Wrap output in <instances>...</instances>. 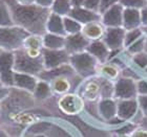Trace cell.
<instances>
[{
    "mask_svg": "<svg viewBox=\"0 0 147 137\" xmlns=\"http://www.w3.org/2000/svg\"><path fill=\"white\" fill-rule=\"evenodd\" d=\"M9 5L14 25L23 28L31 35L43 36L46 33V22L51 9L35 4L22 5L15 0H4Z\"/></svg>",
    "mask_w": 147,
    "mask_h": 137,
    "instance_id": "6da1fadb",
    "label": "cell"
},
{
    "mask_svg": "<svg viewBox=\"0 0 147 137\" xmlns=\"http://www.w3.org/2000/svg\"><path fill=\"white\" fill-rule=\"evenodd\" d=\"M31 36L30 33L17 25L0 27V50L15 52L23 48L25 40Z\"/></svg>",
    "mask_w": 147,
    "mask_h": 137,
    "instance_id": "7a4b0ae2",
    "label": "cell"
},
{
    "mask_svg": "<svg viewBox=\"0 0 147 137\" xmlns=\"http://www.w3.org/2000/svg\"><path fill=\"white\" fill-rule=\"evenodd\" d=\"M14 53H15V63H14L15 72L26 73L38 78L40 73L44 71L42 55L32 57L25 51L24 48L19 49Z\"/></svg>",
    "mask_w": 147,
    "mask_h": 137,
    "instance_id": "3957f363",
    "label": "cell"
},
{
    "mask_svg": "<svg viewBox=\"0 0 147 137\" xmlns=\"http://www.w3.org/2000/svg\"><path fill=\"white\" fill-rule=\"evenodd\" d=\"M69 65L74 71L83 79L95 76L98 72L99 62L87 51L71 55Z\"/></svg>",
    "mask_w": 147,
    "mask_h": 137,
    "instance_id": "277c9868",
    "label": "cell"
},
{
    "mask_svg": "<svg viewBox=\"0 0 147 137\" xmlns=\"http://www.w3.org/2000/svg\"><path fill=\"white\" fill-rule=\"evenodd\" d=\"M138 98L137 81L126 76H120L113 84V98L115 100H132Z\"/></svg>",
    "mask_w": 147,
    "mask_h": 137,
    "instance_id": "5b68a950",
    "label": "cell"
},
{
    "mask_svg": "<svg viewBox=\"0 0 147 137\" xmlns=\"http://www.w3.org/2000/svg\"><path fill=\"white\" fill-rule=\"evenodd\" d=\"M14 63L15 53L11 51H0V82L3 86L14 87Z\"/></svg>",
    "mask_w": 147,
    "mask_h": 137,
    "instance_id": "8992f818",
    "label": "cell"
},
{
    "mask_svg": "<svg viewBox=\"0 0 147 137\" xmlns=\"http://www.w3.org/2000/svg\"><path fill=\"white\" fill-rule=\"evenodd\" d=\"M71 55L65 49H46L42 48V59L44 70H51L69 64Z\"/></svg>",
    "mask_w": 147,
    "mask_h": 137,
    "instance_id": "52a82bcc",
    "label": "cell"
},
{
    "mask_svg": "<svg viewBox=\"0 0 147 137\" xmlns=\"http://www.w3.org/2000/svg\"><path fill=\"white\" fill-rule=\"evenodd\" d=\"M126 31L123 27H107L105 29L102 41L110 51H121L124 48V39Z\"/></svg>",
    "mask_w": 147,
    "mask_h": 137,
    "instance_id": "ba28073f",
    "label": "cell"
},
{
    "mask_svg": "<svg viewBox=\"0 0 147 137\" xmlns=\"http://www.w3.org/2000/svg\"><path fill=\"white\" fill-rule=\"evenodd\" d=\"M123 7L120 3L110 6L101 15V23L105 27H122Z\"/></svg>",
    "mask_w": 147,
    "mask_h": 137,
    "instance_id": "9c48e42d",
    "label": "cell"
},
{
    "mask_svg": "<svg viewBox=\"0 0 147 137\" xmlns=\"http://www.w3.org/2000/svg\"><path fill=\"white\" fill-rule=\"evenodd\" d=\"M89 43L90 41L83 36L82 33L76 35H67L65 37L64 49L69 55H75V53L86 51Z\"/></svg>",
    "mask_w": 147,
    "mask_h": 137,
    "instance_id": "30bf717a",
    "label": "cell"
},
{
    "mask_svg": "<svg viewBox=\"0 0 147 137\" xmlns=\"http://www.w3.org/2000/svg\"><path fill=\"white\" fill-rule=\"evenodd\" d=\"M139 110V104L137 98L132 100H123L118 103V109H117V117L120 118L122 122L131 120L135 117Z\"/></svg>",
    "mask_w": 147,
    "mask_h": 137,
    "instance_id": "8fae6325",
    "label": "cell"
},
{
    "mask_svg": "<svg viewBox=\"0 0 147 137\" xmlns=\"http://www.w3.org/2000/svg\"><path fill=\"white\" fill-rule=\"evenodd\" d=\"M86 51L90 53L99 62V64H105L109 61L110 50L102 40L92 41L89 43Z\"/></svg>",
    "mask_w": 147,
    "mask_h": 137,
    "instance_id": "7c38bea8",
    "label": "cell"
},
{
    "mask_svg": "<svg viewBox=\"0 0 147 137\" xmlns=\"http://www.w3.org/2000/svg\"><path fill=\"white\" fill-rule=\"evenodd\" d=\"M59 106L66 114H76L82 109V98L76 94H65L60 98Z\"/></svg>",
    "mask_w": 147,
    "mask_h": 137,
    "instance_id": "4fadbf2b",
    "label": "cell"
},
{
    "mask_svg": "<svg viewBox=\"0 0 147 137\" xmlns=\"http://www.w3.org/2000/svg\"><path fill=\"white\" fill-rule=\"evenodd\" d=\"M68 17L75 19L76 21H78L82 25L88 24L92 22L101 21V15L99 13L86 9L83 6L82 7H73Z\"/></svg>",
    "mask_w": 147,
    "mask_h": 137,
    "instance_id": "5bb4252c",
    "label": "cell"
},
{
    "mask_svg": "<svg viewBox=\"0 0 147 137\" xmlns=\"http://www.w3.org/2000/svg\"><path fill=\"white\" fill-rule=\"evenodd\" d=\"M118 103L115 98H102L98 104V112L106 122H111L117 117Z\"/></svg>",
    "mask_w": 147,
    "mask_h": 137,
    "instance_id": "9a60e30c",
    "label": "cell"
},
{
    "mask_svg": "<svg viewBox=\"0 0 147 137\" xmlns=\"http://www.w3.org/2000/svg\"><path fill=\"white\" fill-rule=\"evenodd\" d=\"M37 83H38V78L35 76L21 72H15L14 74V87H17L31 93L35 91Z\"/></svg>",
    "mask_w": 147,
    "mask_h": 137,
    "instance_id": "2e32d148",
    "label": "cell"
},
{
    "mask_svg": "<svg viewBox=\"0 0 147 137\" xmlns=\"http://www.w3.org/2000/svg\"><path fill=\"white\" fill-rule=\"evenodd\" d=\"M122 27L125 31H130V29L142 27L141 12H140V9H124V11H123Z\"/></svg>",
    "mask_w": 147,
    "mask_h": 137,
    "instance_id": "e0dca14e",
    "label": "cell"
},
{
    "mask_svg": "<svg viewBox=\"0 0 147 137\" xmlns=\"http://www.w3.org/2000/svg\"><path fill=\"white\" fill-rule=\"evenodd\" d=\"M105 29H106V27L102 24L101 21H98L83 25L81 33H82L83 36L92 42V41L102 40V38L104 36Z\"/></svg>",
    "mask_w": 147,
    "mask_h": 137,
    "instance_id": "ac0fdd59",
    "label": "cell"
},
{
    "mask_svg": "<svg viewBox=\"0 0 147 137\" xmlns=\"http://www.w3.org/2000/svg\"><path fill=\"white\" fill-rule=\"evenodd\" d=\"M46 33L66 37L64 24H63V17L54 14V13H51L47 22H46Z\"/></svg>",
    "mask_w": 147,
    "mask_h": 137,
    "instance_id": "d6986e66",
    "label": "cell"
},
{
    "mask_svg": "<svg viewBox=\"0 0 147 137\" xmlns=\"http://www.w3.org/2000/svg\"><path fill=\"white\" fill-rule=\"evenodd\" d=\"M42 43H43V48L54 49V50L64 49L65 37L45 33L42 36Z\"/></svg>",
    "mask_w": 147,
    "mask_h": 137,
    "instance_id": "ffe728a7",
    "label": "cell"
},
{
    "mask_svg": "<svg viewBox=\"0 0 147 137\" xmlns=\"http://www.w3.org/2000/svg\"><path fill=\"white\" fill-rule=\"evenodd\" d=\"M71 9L73 6L71 0H55L53 6L51 7V12L61 17H66L69 15Z\"/></svg>",
    "mask_w": 147,
    "mask_h": 137,
    "instance_id": "44dd1931",
    "label": "cell"
},
{
    "mask_svg": "<svg viewBox=\"0 0 147 137\" xmlns=\"http://www.w3.org/2000/svg\"><path fill=\"white\" fill-rule=\"evenodd\" d=\"M51 87L52 90L55 91L56 93H66L71 89V83L68 81L67 76H58L53 79L51 82Z\"/></svg>",
    "mask_w": 147,
    "mask_h": 137,
    "instance_id": "7402d4cb",
    "label": "cell"
},
{
    "mask_svg": "<svg viewBox=\"0 0 147 137\" xmlns=\"http://www.w3.org/2000/svg\"><path fill=\"white\" fill-rule=\"evenodd\" d=\"M52 93L53 90L51 84L46 81H43V80L38 81L35 91L33 92L35 98H37V100H46L52 95Z\"/></svg>",
    "mask_w": 147,
    "mask_h": 137,
    "instance_id": "603a6c76",
    "label": "cell"
},
{
    "mask_svg": "<svg viewBox=\"0 0 147 137\" xmlns=\"http://www.w3.org/2000/svg\"><path fill=\"white\" fill-rule=\"evenodd\" d=\"M98 71L100 72L102 78H104L106 80H109L113 82V80H116L119 78V68L117 67L115 64H108L105 63V64H101L100 68H98Z\"/></svg>",
    "mask_w": 147,
    "mask_h": 137,
    "instance_id": "cb8c5ba5",
    "label": "cell"
},
{
    "mask_svg": "<svg viewBox=\"0 0 147 137\" xmlns=\"http://www.w3.org/2000/svg\"><path fill=\"white\" fill-rule=\"evenodd\" d=\"M14 25L9 5L4 0H0V27Z\"/></svg>",
    "mask_w": 147,
    "mask_h": 137,
    "instance_id": "d4e9b609",
    "label": "cell"
},
{
    "mask_svg": "<svg viewBox=\"0 0 147 137\" xmlns=\"http://www.w3.org/2000/svg\"><path fill=\"white\" fill-rule=\"evenodd\" d=\"M63 24H64V29L67 35H76L79 34L82 31L83 25L81 23H79L78 21H76L75 19L71 18V17H63Z\"/></svg>",
    "mask_w": 147,
    "mask_h": 137,
    "instance_id": "484cf974",
    "label": "cell"
},
{
    "mask_svg": "<svg viewBox=\"0 0 147 137\" xmlns=\"http://www.w3.org/2000/svg\"><path fill=\"white\" fill-rule=\"evenodd\" d=\"M145 35L144 29L142 27L135 28V29H130V31H126L125 34V39H124V48H127L128 46H130L132 43H135L136 41H138L141 37Z\"/></svg>",
    "mask_w": 147,
    "mask_h": 137,
    "instance_id": "4316f807",
    "label": "cell"
},
{
    "mask_svg": "<svg viewBox=\"0 0 147 137\" xmlns=\"http://www.w3.org/2000/svg\"><path fill=\"white\" fill-rule=\"evenodd\" d=\"M146 44H147V37L146 35H144L143 37H141L138 41H136L135 43H132L131 45L127 47V52L130 55H138L140 52H143L146 50Z\"/></svg>",
    "mask_w": 147,
    "mask_h": 137,
    "instance_id": "83f0119b",
    "label": "cell"
},
{
    "mask_svg": "<svg viewBox=\"0 0 147 137\" xmlns=\"http://www.w3.org/2000/svg\"><path fill=\"white\" fill-rule=\"evenodd\" d=\"M23 48H32V49H42V36H36V35H31L28 39L25 40Z\"/></svg>",
    "mask_w": 147,
    "mask_h": 137,
    "instance_id": "f1b7e54d",
    "label": "cell"
},
{
    "mask_svg": "<svg viewBox=\"0 0 147 137\" xmlns=\"http://www.w3.org/2000/svg\"><path fill=\"white\" fill-rule=\"evenodd\" d=\"M120 4L124 9H136L141 11L143 7L147 6V0H121Z\"/></svg>",
    "mask_w": 147,
    "mask_h": 137,
    "instance_id": "f546056e",
    "label": "cell"
},
{
    "mask_svg": "<svg viewBox=\"0 0 147 137\" xmlns=\"http://www.w3.org/2000/svg\"><path fill=\"white\" fill-rule=\"evenodd\" d=\"M131 60L139 68L145 70L147 68V50L140 52L138 55H131Z\"/></svg>",
    "mask_w": 147,
    "mask_h": 137,
    "instance_id": "4dcf8cb0",
    "label": "cell"
},
{
    "mask_svg": "<svg viewBox=\"0 0 147 137\" xmlns=\"http://www.w3.org/2000/svg\"><path fill=\"white\" fill-rule=\"evenodd\" d=\"M101 0H83V7L92 12L99 13Z\"/></svg>",
    "mask_w": 147,
    "mask_h": 137,
    "instance_id": "1f68e13d",
    "label": "cell"
},
{
    "mask_svg": "<svg viewBox=\"0 0 147 137\" xmlns=\"http://www.w3.org/2000/svg\"><path fill=\"white\" fill-rule=\"evenodd\" d=\"M139 110L142 112L144 117H147V95H138Z\"/></svg>",
    "mask_w": 147,
    "mask_h": 137,
    "instance_id": "d6a6232c",
    "label": "cell"
},
{
    "mask_svg": "<svg viewBox=\"0 0 147 137\" xmlns=\"http://www.w3.org/2000/svg\"><path fill=\"white\" fill-rule=\"evenodd\" d=\"M121 0H101V3H100V9H99V14L102 15L103 13L108 9L110 6L115 5V4H118L120 3Z\"/></svg>",
    "mask_w": 147,
    "mask_h": 137,
    "instance_id": "836d02e7",
    "label": "cell"
},
{
    "mask_svg": "<svg viewBox=\"0 0 147 137\" xmlns=\"http://www.w3.org/2000/svg\"><path fill=\"white\" fill-rule=\"evenodd\" d=\"M137 91L138 95H147V81L145 79L137 81Z\"/></svg>",
    "mask_w": 147,
    "mask_h": 137,
    "instance_id": "e575fe53",
    "label": "cell"
},
{
    "mask_svg": "<svg viewBox=\"0 0 147 137\" xmlns=\"http://www.w3.org/2000/svg\"><path fill=\"white\" fill-rule=\"evenodd\" d=\"M9 91H11V88L3 86L0 82V101H4L9 95Z\"/></svg>",
    "mask_w": 147,
    "mask_h": 137,
    "instance_id": "d590c367",
    "label": "cell"
},
{
    "mask_svg": "<svg viewBox=\"0 0 147 137\" xmlns=\"http://www.w3.org/2000/svg\"><path fill=\"white\" fill-rule=\"evenodd\" d=\"M54 1L55 0H36V4L41 7H44V9H51V7L54 4Z\"/></svg>",
    "mask_w": 147,
    "mask_h": 137,
    "instance_id": "8d00e7d4",
    "label": "cell"
},
{
    "mask_svg": "<svg viewBox=\"0 0 147 137\" xmlns=\"http://www.w3.org/2000/svg\"><path fill=\"white\" fill-rule=\"evenodd\" d=\"M141 12V22H142V26L147 27V6L143 7V9L140 11Z\"/></svg>",
    "mask_w": 147,
    "mask_h": 137,
    "instance_id": "74e56055",
    "label": "cell"
},
{
    "mask_svg": "<svg viewBox=\"0 0 147 137\" xmlns=\"http://www.w3.org/2000/svg\"><path fill=\"white\" fill-rule=\"evenodd\" d=\"M131 137H147V129H142L135 131Z\"/></svg>",
    "mask_w": 147,
    "mask_h": 137,
    "instance_id": "f35d334b",
    "label": "cell"
},
{
    "mask_svg": "<svg viewBox=\"0 0 147 137\" xmlns=\"http://www.w3.org/2000/svg\"><path fill=\"white\" fill-rule=\"evenodd\" d=\"M16 2L22 5H30V4H35L36 0H15Z\"/></svg>",
    "mask_w": 147,
    "mask_h": 137,
    "instance_id": "ab89813d",
    "label": "cell"
},
{
    "mask_svg": "<svg viewBox=\"0 0 147 137\" xmlns=\"http://www.w3.org/2000/svg\"><path fill=\"white\" fill-rule=\"evenodd\" d=\"M71 2L73 7H82L83 6V0H71Z\"/></svg>",
    "mask_w": 147,
    "mask_h": 137,
    "instance_id": "60d3db41",
    "label": "cell"
},
{
    "mask_svg": "<svg viewBox=\"0 0 147 137\" xmlns=\"http://www.w3.org/2000/svg\"><path fill=\"white\" fill-rule=\"evenodd\" d=\"M0 137H9V135H7V133L5 131L0 130Z\"/></svg>",
    "mask_w": 147,
    "mask_h": 137,
    "instance_id": "b9f144b4",
    "label": "cell"
},
{
    "mask_svg": "<svg viewBox=\"0 0 147 137\" xmlns=\"http://www.w3.org/2000/svg\"><path fill=\"white\" fill-rule=\"evenodd\" d=\"M142 125L144 126V128L147 129V117H144V119H143V122H142Z\"/></svg>",
    "mask_w": 147,
    "mask_h": 137,
    "instance_id": "7bdbcfd3",
    "label": "cell"
},
{
    "mask_svg": "<svg viewBox=\"0 0 147 137\" xmlns=\"http://www.w3.org/2000/svg\"><path fill=\"white\" fill-rule=\"evenodd\" d=\"M144 33H145V35H146V37H147V27H145V29H144Z\"/></svg>",
    "mask_w": 147,
    "mask_h": 137,
    "instance_id": "ee69618b",
    "label": "cell"
},
{
    "mask_svg": "<svg viewBox=\"0 0 147 137\" xmlns=\"http://www.w3.org/2000/svg\"><path fill=\"white\" fill-rule=\"evenodd\" d=\"M145 72H146V74H147V68H146V69H145Z\"/></svg>",
    "mask_w": 147,
    "mask_h": 137,
    "instance_id": "f6af8a7d",
    "label": "cell"
},
{
    "mask_svg": "<svg viewBox=\"0 0 147 137\" xmlns=\"http://www.w3.org/2000/svg\"><path fill=\"white\" fill-rule=\"evenodd\" d=\"M0 51H1V50H0Z\"/></svg>",
    "mask_w": 147,
    "mask_h": 137,
    "instance_id": "bcb514c9",
    "label": "cell"
}]
</instances>
